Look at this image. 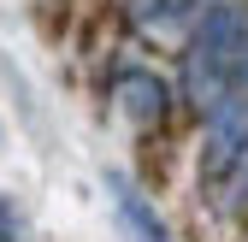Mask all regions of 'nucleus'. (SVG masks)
<instances>
[{
  "label": "nucleus",
  "mask_w": 248,
  "mask_h": 242,
  "mask_svg": "<svg viewBox=\"0 0 248 242\" xmlns=\"http://www.w3.org/2000/svg\"><path fill=\"white\" fill-rule=\"evenodd\" d=\"M231 89H236V95H248V42H242V53H236V71H231Z\"/></svg>",
  "instance_id": "nucleus-8"
},
{
  "label": "nucleus",
  "mask_w": 248,
  "mask_h": 242,
  "mask_svg": "<svg viewBox=\"0 0 248 242\" xmlns=\"http://www.w3.org/2000/svg\"><path fill=\"white\" fill-rule=\"evenodd\" d=\"M0 242H24V219L12 213V201L0 195Z\"/></svg>",
  "instance_id": "nucleus-7"
},
{
  "label": "nucleus",
  "mask_w": 248,
  "mask_h": 242,
  "mask_svg": "<svg viewBox=\"0 0 248 242\" xmlns=\"http://www.w3.org/2000/svg\"><path fill=\"white\" fill-rule=\"evenodd\" d=\"M107 195H112V213L124 219V230H130L136 242H171V236H166V219L154 213V201H148L124 171H107Z\"/></svg>",
  "instance_id": "nucleus-4"
},
{
  "label": "nucleus",
  "mask_w": 248,
  "mask_h": 242,
  "mask_svg": "<svg viewBox=\"0 0 248 242\" xmlns=\"http://www.w3.org/2000/svg\"><path fill=\"white\" fill-rule=\"evenodd\" d=\"M189 12H201V0H142V24L148 30H171V24H183Z\"/></svg>",
  "instance_id": "nucleus-5"
},
{
  "label": "nucleus",
  "mask_w": 248,
  "mask_h": 242,
  "mask_svg": "<svg viewBox=\"0 0 248 242\" xmlns=\"http://www.w3.org/2000/svg\"><path fill=\"white\" fill-rule=\"evenodd\" d=\"M225 213H231V219H248V148L236 154V166H231V177H225Z\"/></svg>",
  "instance_id": "nucleus-6"
},
{
  "label": "nucleus",
  "mask_w": 248,
  "mask_h": 242,
  "mask_svg": "<svg viewBox=\"0 0 248 242\" xmlns=\"http://www.w3.org/2000/svg\"><path fill=\"white\" fill-rule=\"evenodd\" d=\"M112 101H118V112L130 118V124H160V118L171 112V83L160 77V71H148V65H124L118 77H112Z\"/></svg>",
  "instance_id": "nucleus-3"
},
{
  "label": "nucleus",
  "mask_w": 248,
  "mask_h": 242,
  "mask_svg": "<svg viewBox=\"0 0 248 242\" xmlns=\"http://www.w3.org/2000/svg\"><path fill=\"white\" fill-rule=\"evenodd\" d=\"M248 148V95L225 89L207 106V142H201V183H225L236 154Z\"/></svg>",
  "instance_id": "nucleus-2"
},
{
  "label": "nucleus",
  "mask_w": 248,
  "mask_h": 242,
  "mask_svg": "<svg viewBox=\"0 0 248 242\" xmlns=\"http://www.w3.org/2000/svg\"><path fill=\"white\" fill-rule=\"evenodd\" d=\"M248 42V12L236 6V0H213V6H201V24L189 47H183V101L189 106H213L231 89V71H236V53Z\"/></svg>",
  "instance_id": "nucleus-1"
}]
</instances>
